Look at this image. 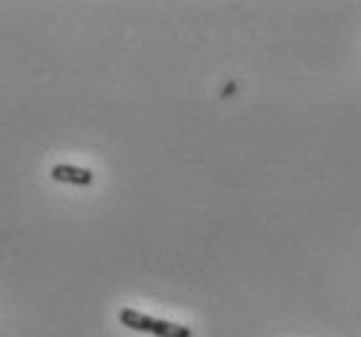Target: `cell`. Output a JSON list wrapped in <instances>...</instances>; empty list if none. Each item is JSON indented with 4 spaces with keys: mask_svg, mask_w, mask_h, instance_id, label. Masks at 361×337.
Listing matches in <instances>:
<instances>
[{
    "mask_svg": "<svg viewBox=\"0 0 361 337\" xmlns=\"http://www.w3.org/2000/svg\"><path fill=\"white\" fill-rule=\"evenodd\" d=\"M118 319H121V324L128 329H136V332H149L152 335L154 329V317H147V314H142V311H134V309H121V314H118Z\"/></svg>",
    "mask_w": 361,
    "mask_h": 337,
    "instance_id": "obj_2",
    "label": "cell"
},
{
    "mask_svg": "<svg viewBox=\"0 0 361 337\" xmlns=\"http://www.w3.org/2000/svg\"><path fill=\"white\" fill-rule=\"evenodd\" d=\"M50 178L58 183H71V186H90L94 181L92 170L76 167V165H55L53 170H50Z\"/></svg>",
    "mask_w": 361,
    "mask_h": 337,
    "instance_id": "obj_1",
    "label": "cell"
},
{
    "mask_svg": "<svg viewBox=\"0 0 361 337\" xmlns=\"http://www.w3.org/2000/svg\"><path fill=\"white\" fill-rule=\"evenodd\" d=\"M154 337H191V329L183 327V324H176V322H165L157 319L152 329Z\"/></svg>",
    "mask_w": 361,
    "mask_h": 337,
    "instance_id": "obj_3",
    "label": "cell"
}]
</instances>
